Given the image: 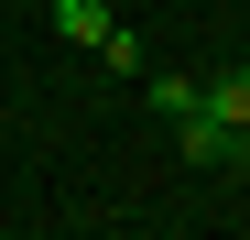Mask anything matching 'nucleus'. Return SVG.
<instances>
[{"label":"nucleus","mask_w":250,"mask_h":240,"mask_svg":"<svg viewBox=\"0 0 250 240\" xmlns=\"http://www.w3.org/2000/svg\"><path fill=\"white\" fill-rule=\"evenodd\" d=\"M185 164L196 175H250V131H229V120H207V109H185Z\"/></svg>","instance_id":"1"},{"label":"nucleus","mask_w":250,"mask_h":240,"mask_svg":"<svg viewBox=\"0 0 250 240\" xmlns=\"http://www.w3.org/2000/svg\"><path fill=\"white\" fill-rule=\"evenodd\" d=\"M196 109H207V120H229V131H250V66H218V76H196Z\"/></svg>","instance_id":"2"},{"label":"nucleus","mask_w":250,"mask_h":240,"mask_svg":"<svg viewBox=\"0 0 250 240\" xmlns=\"http://www.w3.org/2000/svg\"><path fill=\"white\" fill-rule=\"evenodd\" d=\"M109 22H120L109 0H55V33H65V44H87V55L109 44Z\"/></svg>","instance_id":"3"},{"label":"nucleus","mask_w":250,"mask_h":240,"mask_svg":"<svg viewBox=\"0 0 250 240\" xmlns=\"http://www.w3.org/2000/svg\"><path fill=\"white\" fill-rule=\"evenodd\" d=\"M142 98H152L163 120H185V109H196V76H174V66H163V76H152V66H142Z\"/></svg>","instance_id":"4"},{"label":"nucleus","mask_w":250,"mask_h":240,"mask_svg":"<svg viewBox=\"0 0 250 240\" xmlns=\"http://www.w3.org/2000/svg\"><path fill=\"white\" fill-rule=\"evenodd\" d=\"M98 66H109V76H142V33H120V22H109V44H98Z\"/></svg>","instance_id":"5"}]
</instances>
